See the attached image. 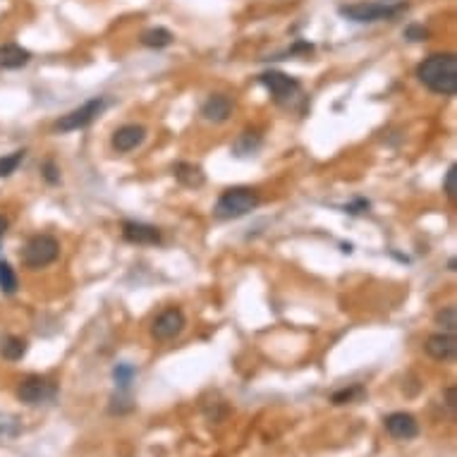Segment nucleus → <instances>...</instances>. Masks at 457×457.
Masks as SVG:
<instances>
[{"mask_svg":"<svg viewBox=\"0 0 457 457\" xmlns=\"http://www.w3.org/2000/svg\"><path fill=\"white\" fill-rule=\"evenodd\" d=\"M416 80L439 96L457 94V55L434 53L416 65Z\"/></svg>","mask_w":457,"mask_h":457,"instance_id":"f257e3e1","label":"nucleus"},{"mask_svg":"<svg viewBox=\"0 0 457 457\" xmlns=\"http://www.w3.org/2000/svg\"><path fill=\"white\" fill-rule=\"evenodd\" d=\"M259 192L252 187H230L218 197L213 206V215L220 220H237L252 213L259 206Z\"/></svg>","mask_w":457,"mask_h":457,"instance_id":"f03ea898","label":"nucleus"},{"mask_svg":"<svg viewBox=\"0 0 457 457\" xmlns=\"http://www.w3.org/2000/svg\"><path fill=\"white\" fill-rule=\"evenodd\" d=\"M58 257H60V242H58L53 235H45V232L29 237L22 249V264L31 271L45 269V266L53 264Z\"/></svg>","mask_w":457,"mask_h":457,"instance_id":"7ed1b4c3","label":"nucleus"},{"mask_svg":"<svg viewBox=\"0 0 457 457\" xmlns=\"http://www.w3.org/2000/svg\"><path fill=\"white\" fill-rule=\"evenodd\" d=\"M402 10H407L404 3L397 5H388V3H352V5H343L340 15L350 22L357 24H371V22H383V19H393L400 15Z\"/></svg>","mask_w":457,"mask_h":457,"instance_id":"20e7f679","label":"nucleus"},{"mask_svg":"<svg viewBox=\"0 0 457 457\" xmlns=\"http://www.w3.org/2000/svg\"><path fill=\"white\" fill-rule=\"evenodd\" d=\"M106 106H108V101L103 99V96L89 99L87 103H82L80 108H75V110H70L68 115H63L60 120L55 122V129L58 132H77V129L89 127L91 122L106 110Z\"/></svg>","mask_w":457,"mask_h":457,"instance_id":"39448f33","label":"nucleus"},{"mask_svg":"<svg viewBox=\"0 0 457 457\" xmlns=\"http://www.w3.org/2000/svg\"><path fill=\"white\" fill-rule=\"evenodd\" d=\"M259 82L271 91L276 103H290L299 94V89H302V84H299L295 77L285 75V72H278V70L264 72V75L259 77Z\"/></svg>","mask_w":457,"mask_h":457,"instance_id":"423d86ee","label":"nucleus"},{"mask_svg":"<svg viewBox=\"0 0 457 457\" xmlns=\"http://www.w3.org/2000/svg\"><path fill=\"white\" fill-rule=\"evenodd\" d=\"M187 326V318H185V311L178 309V306H168L166 311H161L158 316L154 318L151 323V335L156 340L161 343H168V340H175Z\"/></svg>","mask_w":457,"mask_h":457,"instance_id":"0eeeda50","label":"nucleus"},{"mask_svg":"<svg viewBox=\"0 0 457 457\" xmlns=\"http://www.w3.org/2000/svg\"><path fill=\"white\" fill-rule=\"evenodd\" d=\"M55 395H58L55 383L45 381V378L36 376V374H31L24 378V381H19V388H17V397L27 404L50 402V400H55Z\"/></svg>","mask_w":457,"mask_h":457,"instance_id":"6e6552de","label":"nucleus"},{"mask_svg":"<svg viewBox=\"0 0 457 457\" xmlns=\"http://www.w3.org/2000/svg\"><path fill=\"white\" fill-rule=\"evenodd\" d=\"M424 350H426V355L434 357L436 362H453L457 355L455 333H434V335L426 338Z\"/></svg>","mask_w":457,"mask_h":457,"instance_id":"1a4fd4ad","label":"nucleus"},{"mask_svg":"<svg viewBox=\"0 0 457 457\" xmlns=\"http://www.w3.org/2000/svg\"><path fill=\"white\" fill-rule=\"evenodd\" d=\"M144 139H146V129L141 125H122L110 136V146H113L117 154H129L134 151L136 146H141Z\"/></svg>","mask_w":457,"mask_h":457,"instance_id":"9d476101","label":"nucleus"},{"mask_svg":"<svg viewBox=\"0 0 457 457\" xmlns=\"http://www.w3.org/2000/svg\"><path fill=\"white\" fill-rule=\"evenodd\" d=\"M386 431L397 441H412L419 436V424H416L412 414L393 412L386 416Z\"/></svg>","mask_w":457,"mask_h":457,"instance_id":"9b49d317","label":"nucleus"},{"mask_svg":"<svg viewBox=\"0 0 457 457\" xmlns=\"http://www.w3.org/2000/svg\"><path fill=\"white\" fill-rule=\"evenodd\" d=\"M232 108H235V101L230 96L225 94H213L208 96L204 101V106H201V117L208 122H215V125H220V122L230 120L232 115Z\"/></svg>","mask_w":457,"mask_h":457,"instance_id":"f8f14e48","label":"nucleus"},{"mask_svg":"<svg viewBox=\"0 0 457 457\" xmlns=\"http://www.w3.org/2000/svg\"><path fill=\"white\" fill-rule=\"evenodd\" d=\"M122 237H125L129 244H158L161 230L156 225L139 223V220H125V223H122Z\"/></svg>","mask_w":457,"mask_h":457,"instance_id":"ddd939ff","label":"nucleus"},{"mask_svg":"<svg viewBox=\"0 0 457 457\" xmlns=\"http://www.w3.org/2000/svg\"><path fill=\"white\" fill-rule=\"evenodd\" d=\"M31 60V53L17 43L0 45V70H19Z\"/></svg>","mask_w":457,"mask_h":457,"instance_id":"4468645a","label":"nucleus"},{"mask_svg":"<svg viewBox=\"0 0 457 457\" xmlns=\"http://www.w3.org/2000/svg\"><path fill=\"white\" fill-rule=\"evenodd\" d=\"M173 175H175V180H178L182 187H189V189H197V187H201L206 182L204 171H201L199 166H194V163H185V161L175 163Z\"/></svg>","mask_w":457,"mask_h":457,"instance_id":"2eb2a0df","label":"nucleus"},{"mask_svg":"<svg viewBox=\"0 0 457 457\" xmlns=\"http://www.w3.org/2000/svg\"><path fill=\"white\" fill-rule=\"evenodd\" d=\"M261 139L259 132H254V129H244L242 134L237 136V141L232 144V154L237 156V158H247V156H254L261 149Z\"/></svg>","mask_w":457,"mask_h":457,"instance_id":"dca6fc26","label":"nucleus"},{"mask_svg":"<svg viewBox=\"0 0 457 457\" xmlns=\"http://www.w3.org/2000/svg\"><path fill=\"white\" fill-rule=\"evenodd\" d=\"M139 41L141 45H146V48H168L173 41H175V36H173V31H168V29H163V27H154V29H146L144 34L139 36Z\"/></svg>","mask_w":457,"mask_h":457,"instance_id":"f3484780","label":"nucleus"},{"mask_svg":"<svg viewBox=\"0 0 457 457\" xmlns=\"http://www.w3.org/2000/svg\"><path fill=\"white\" fill-rule=\"evenodd\" d=\"M0 355H3V359H8V362H19V359L27 355V340H22V338L17 335L5 338L3 345H0Z\"/></svg>","mask_w":457,"mask_h":457,"instance_id":"a211bd4d","label":"nucleus"},{"mask_svg":"<svg viewBox=\"0 0 457 457\" xmlns=\"http://www.w3.org/2000/svg\"><path fill=\"white\" fill-rule=\"evenodd\" d=\"M17 287H19V280L15 269H12L8 261H0V292H3V295H15Z\"/></svg>","mask_w":457,"mask_h":457,"instance_id":"6ab92c4d","label":"nucleus"},{"mask_svg":"<svg viewBox=\"0 0 457 457\" xmlns=\"http://www.w3.org/2000/svg\"><path fill=\"white\" fill-rule=\"evenodd\" d=\"M134 376H136V369L132 367V364H117V367L113 369V378H115V383H117V388L120 390H127L129 386H132V381H134Z\"/></svg>","mask_w":457,"mask_h":457,"instance_id":"aec40b11","label":"nucleus"},{"mask_svg":"<svg viewBox=\"0 0 457 457\" xmlns=\"http://www.w3.org/2000/svg\"><path fill=\"white\" fill-rule=\"evenodd\" d=\"M24 156H27V151H24V149H19V151H12L8 156H3V158H0V178H10V175L19 168V163L24 161Z\"/></svg>","mask_w":457,"mask_h":457,"instance_id":"412c9836","label":"nucleus"},{"mask_svg":"<svg viewBox=\"0 0 457 457\" xmlns=\"http://www.w3.org/2000/svg\"><path fill=\"white\" fill-rule=\"evenodd\" d=\"M436 326H441L443 333H455L457 328V309L455 306H443L436 311Z\"/></svg>","mask_w":457,"mask_h":457,"instance_id":"4be33fe9","label":"nucleus"},{"mask_svg":"<svg viewBox=\"0 0 457 457\" xmlns=\"http://www.w3.org/2000/svg\"><path fill=\"white\" fill-rule=\"evenodd\" d=\"M364 395L367 393H364L362 386H350V388H343V390H338V393H333L330 402L333 404H350V402H357L359 397H364Z\"/></svg>","mask_w":457,"mask_h":457,"instance_id":"5701e85b","label":"nucleus"},{"mask_svg":"<svg viewBox=\"0 0 457 457\" xmlns=\"http://www.w3.org/2000/svg\"><path fill=\"white\" fill-rule=\"evenodd\" d=\"M443 192H446V197L455 204L457 201V166L448 168L446 180H443Z\"/></svg>","mask_w":457,"mask_h":457,"instance_id":"b1692460","label":"nucleus"},{"mask_svg":"<svg viewBox=\"0 0 457 457\" xmlns=\"http://www.w3.org/2000/svg\"><path fill=\"white\" fill-rule=\"evenodd\" d=\"M41 175H43V180L48 182V185H58V182H60V168L55 166L53 158H48L41 166Z\"/></svg>","mask_w":457,"mask_h":457,"instance_id":"393cba45","label":"nucleus"},{"mask_svg":"<svg viewBox=\"0 0 457 457\" xmlns=\"http://www.w3.org/2000/svg\"><path fill=\"white\" fill-rule=\"evenodd\" d=\"M404 38H407V41H426L429 29L421 27V24H409V27L404 29Z\"/></svg>","mask_w":457,"mask_h":457,"instance_id":"a878e982","label":"nucleus"},{"mask_svg":"<svg viewBox=\"0 0 457 457\" xmlns=\"http://www.w3.org/2000/svg\"><path fill=\"white\" fill-rule=\"evenodd\" d=\"M15 434H17V426H15V424L0 419V436H15Z\"/></svg>","mask_w":457,"mask_h":457,"instance_id":"bb28decb","label":"nucleus"},{"mask_svg":"<svg viewBox=\"0 0 457 457\" xmlns=\"http://www.w3.org/2000/svg\"><path fill=\"white\" fill-rule=\"evenodd\" d=\"M455 402H457L455 400V388H448L446 390V404H448L450 409H455Z\"/></svg>","mask_w":457,"mask_h":457,"instance_id":"cd10ccee","label":"nucleus"},{"mask_svg":"<svg viewBox=\"0 0 457 457\" xmlns=\"http://www.w3.org/2000/svg\"><path fill=\"white\" fill-rule=\"evenodd\" d=\"M5 232H8V218H3V215H0V237H3Z\"/></svg>","mask_w":457,"mask_h":457,"instance_id":"c85d7f7f","label":"nucleus"}]
</instances>
